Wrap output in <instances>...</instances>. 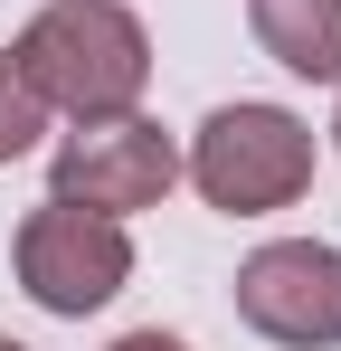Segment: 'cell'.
I'll use <instances>...</instances> for the list:
<instances>
[{"label": "cell", "mask_w": 341, "mask_h": 351, "mask_svg": "<svg viewBox=\"0 0 341 351\" xmlns=\"http://www.w3.org/2000/svg\"><path fill=\"white\" fill-rule=\"evenodd\" d=\"M19 76L38 86V105L66 123L95 114H133L142 86H152V38L123 0H48L19 38H10Z\"/></svg>", "instance_id": "obj_1"}, {"label": "cell", "mask_w": 341, "mask_h": 351, "mask_svg": "<svg viewBox=\"0 0 341 351\" xmlns=\"http://www.w3.org/2000/svg\"><path fill=\"white\" fill-rule=\"evenodd\" d=\"M180 171L199 180V199L227 209V219L294 209V199L313 190V123L294 114V105H256V95H237V105H218V114L190 133Z\"/></svg>", "instance_id": "obj_2"}, {"label": "cell", "mask_w": 341, "mask_h": 351, "mask_svg": "<svg viewBox=\"0 0 341 351\" xmlns=\"http://www.w3.org/2000/svg\"><path fill=\"white\" fill-rule=\"evenodd\" d=\"M10 256H19V294H29L38 313H66V323L105 313L114 294L133 285V237H123V219L76 209V199H38V209L19 219V237H10Z\"/></svg>", "instance_id": "obj_3"}, {"label": "cell", "mask_w": 341, "mask_h": 351, "mask_svg": "<svg viewBox=\"0 0 341 351\" xmlns=\"http://www.w3.org/2000/svg\"><path fill=\"white\" fill-rule=\"evenodd\" d=\"M170 180H180V143H170L162 123L142 114H95L76 123L66 143H57L48 162V199H76V209H105V219H142V209H162Z\"/></svg>", "instance_id": "obj_4"}, {"label": "cell", "mask_w": 341, "mask_h": 351, "mask_svg": "<svg viewBox=\"0 0 341 351\" xmlns=\"http://www.w3.org/2000/svg\"><path fill=\"white\" fill-rule=\"evenodd\" d=\"M237 323L275 351H332L341 342V247L323 237H275L237 266Z\"/></svg>", "instance_id": "obj_5"}, {"label": "cell", "mask_w": 341, "mask_h": 351, "mask_svg": "<svg viewBox=\"0 0 341 351\" xmlns=\"http://www.w3.org/2000/svg\"><path fill=\"white\" fill-rule=\"evenodd\" d=\"M247 29L284 76L341 86V0H247Z\"/></svg>", "instance_id": "obj_6"}, {"label": "cell", "mask_w": 341, "mask_h": 351, "mask_svg": "<svg viewBox=\"0 0 341 351\" xmlns=\"http://www.w3.org/2000/svg\"><path fill=\"white\" fill-rule=\"evenodd\" d=\"M38 133H48V105H38V86L19 76V58L0 48V162H29Z\"/></svg>", "instance_id": "obj_7"}, {"label": "cell", "mask_w": 341, "mask_h": 351, "mask_svg": "<svg viewBox=\"0 0 341 351\" xmlns=\"http://www.w3.org/2000/svg\"><path fill=\"white\" fill-rule=\"evenodd\" d=\"M105 351H190L180 332H123V342H105Z\"/></svg>", "instance_id": "obj_8"}, {"label": "cell", "mask_w": 341, "mask_h": 351, "mask_svg": "<svg viewBox=\"0 0 341 351\" xmlns=\"http://www.w3.org/2000/svg\"><path fill=\"white\" fill-rule=\"evenodd\" d=\"M332 152H341V114H332Z\"/></svg>", "instance_id": "obj_9"}, {"label": "cell", "mask_w": 341, "mask_h": 351, "mask_svg": "<svg viewBox=\"0 0 341 351\" xmlns=\"http://www.w3.org/2000/svg\"><path fill=\"white\" fill-rule=\"evenodd\" d=\"M0 351H29V342H0Z\"/></svg>", "instance_id": "obj_10"}]
</instances>
